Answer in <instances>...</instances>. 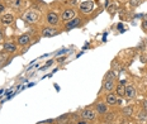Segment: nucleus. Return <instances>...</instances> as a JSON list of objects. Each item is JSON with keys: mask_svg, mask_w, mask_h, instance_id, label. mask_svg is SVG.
Here are the masks:
<instances>
[{"mask_svg": "<svg viewBox=\"0 0 147 124\" xmlns=\"http://www.w3.org/2000/svg\"><path fill=\"white\" fill-rule=\"evenodd\" d=\"M3 41H4V34H3V32L0 31V43H1Z\"/></svg>", "mask_w": 147, "mask_h": 124, "instance_id": "nucleus-24", "label": "nucleus"}, {"mask_svg": "<svg viewBox=\"0 0 147 124\" xmlns=\"http://www.w3.org/2000/svg\"><path fill=\"white\" fill-rule=\"evenodd\" d=\"M14 22V17L11 14H4L1 17V24L3 25H10Z\"/></svg>", "mask_w": 147, "mask_h": 124, "instance_id": "nucleus-12", "label": "nucleus"}, {"mask_svg": "<svg viewBox=\"0 0 147 124\" xmlns=\"http://www.w3.org/2000/svg\"><path fill=\"white\" fill-rule=\"evenodd\" d=\"M17 42H18V44H19V46H27V44H29V42H30L29 34H22V36H19Z\"/></svg>", "mask_w": 147, "mask_h": 124, "instance_id": "nucleus-9", "label": "nucleus"}, {"mask_svg": "<svg viewBox=\"0 0 147 124\" xmlns=\"http://www.w3.org/2000/svg\"><path fill=\"white\" fill-rule=\"evenodd\" d=\"M4 51L8 53H13L17 51V44L14 42H5L4 43Z\"/></svg>", "mask_w": 147, "mask_h": 124, "instance_id": "nucleus-10", "label": "nucleus"}, {"mask_svg": "<svg viewBox=\"0 0 147 124\" xmlns=\"http://www.w3.org/2000/svg\"><path fill=\"white\" fill-rule=\"evenodd\" d=\"M118 76V72L117 71H109V74L107 75V78H112V80H115Z\"/></svg>", "mask_w": 147, "mask_h": 124, "instance_id": "nucleus-18", "label": "nucleus"}, {"mask_svg": "<svg viewBox=\"0 0 147 124\" xmlns=\"http://www.w3.org/2000/svg\"><path fill=\"white\" fill-rule=\"evenodd\" d=\"M146 117H147V111H146V110L141 111V114H140V118H146Z\"/></svg>", "mask_w": 147, "mask_h": 124, "instance_id": "nucleus-22", "label": "nucleus"}, {"mask_svg": "<svg viewBox=\"0 0 147 124\" xmlns=\"http://www.w3.org/2000/svg\"><path fill=\"white\" fill-rule=\"evenodd\" d=\"M142 28H143V29H147V15H145V18H143V23H142Z\"/></svg>", "mask_w": 147, "mask_h": 124, "instance_id": "nucleus-19", "label": "nucleus"}, {"mask_svg": "<svg viewBox=\"0 0 147 124\" xmlns=\"http://www.w3.org/2000/svg\"><path fill=\"white\" fill-rule=\"evenodd\" d=\"M129 1H131V5H132V7H136V5L140 4V0H129Z\"/></svg>", "mask_w": 147, "mask_h": 124, "instance_id": "nucleus-20", "label": "nucleus"}, {"mask_svg": "<svg viewBox=\"0 0 147 124\" xmlns=\"http://www.w3.org/2000/svg\"><path fill=\"white\" fill-rule=\"evenodd\" d=\"M0 1H1V0H0Z\"/></svg>", "mask_w": 147, "mask_h": 124, "instance_id": "nucleus-28", "label": "nucleus"}, {"mask_svg": "<svg viewBox=\"0 0 147 124\" xmlns=\"http://www.w3.org/2000/svg\"><path fill=\"white\" fill-rule=\"evenodd\" d=\"M125 84H127V81H125V80H121V81H119V84L117 85V87H115V91H117L115 95H117V96H124Z\"/></svg>", "mask_w": 147, "mask_h": 124, "instance_id": "nucleus-7", "label": "nucleus"}, {"mask_svg": "<svg viewBox=\"0 0 147 124\" xmlns=\"http://www.w3.org/2000/svg\"><path fill=\"white\" fill-rule=\"evenodd\" d=\"M81 23V19L80 18H74V19H71L70 22L66 23V28L67 29H72V28H76V27H79Z\"/></svg>", "mask_w": 147, "mask_h": 124, "instance_id": "nucleus-11", "label": "nucleus"}, {"mask_svg": "<svg viewBox=\"0 0 147 124\" xmlns=\"http://www.w3.org/2000/svg\"><path fill=\"white\" fill-rule=\"evenodd\" d=\"M107 111H108V107H107V104H104V103H98L96 104V113L105 114Z\"/></svg>", "mask_w": 147, "mask_h": 124, "instance_id": "nucleus-15", "label": "nucleus"}, {"mask_svg": "<svg viewBox=\"0 0 147 124\" xmlns=\"http://www.w3.org/2000/svg\"><path fill=\"white\" fill-rule=\"evenodd\" d=\"M143 108H145V110L147 111V100L143 101Z\"/></svg>", "mask_w": 147, "mask_h": 124, "instance_id": "nucleus-25", "label": "nucleus"}, {"mask_svg": "<svg viewBox=\"0 0 147 124\" xmlns=\"http://www.w3.org/2000/svg\"><path fill=\"white\" fill-rule=\"evenodd\" d=\"M81 117L86 120H94L96 118V113L93 109H84V110L81 111Z\"/></svg>", "mask_w": 147, "mask_h": 124, "instance_id": "nucleus-4", "label": "nucleus"}, {"mask_svg": "<svg viewBox=\"0 0 147 124\" xmlns=\"http://www.w3.org/2000/svg\"><path fill=\"white\" fill-rule=\"evenodd\" d=\"M24 0H10V7L11 8H14V9H19V8H22L24 7Z\"/></svg>", "mask_w": 147, "mask_h": 124, "instance_id": "nucleus-16", "label": "nucleus"}, {"mask_svg": "<svg viewBox=\"0 0 147 124\" xmlns=\"http://www.w3.org/2000/svg\"><path fill=\"white\" fill-rule=\"evenodd\" d=\"M78 124H88V123L85 122V119H84V120H79V122H78Z\"/></svg>", "mask_w": 147, "mask_h": 124, "instance_id": "nucleus-26", "label": "nucleus"}, {"mask_svg": "<svg viewBox=\"0 0 147 124\" xmlns=\"http://www.w3.org/2000/svg\"><path fill=\"white\" fill-rule=\"evenodd\" d=\"M122 113H123V115H125V117L132 115V113H133V108H132V107H127V108H124L123 110H122Z\"/></svg>", "mask_w": 147, "mask_h": 124, "instance_id": "nucleus-17", "label": "nucleus"}, {"mask_svg": "<svg viewBox=\"0 0 147 124\" xmlns=\"http://www.w3.org/2000/svg\"><path fill=\"white\" fill-rule=\"evenodd\" d=\"M67 117H69V115H67V114H65V115H61L60 118H57V120H65Z\"/></svg>", "mask_w": 147, "mask_h": 124, "instance_id": "nucleus-23", "label": "nucleus"}, {"mask_svg": "<svg viewBox=\"0 0 147 124\" xmlns=\"http://www.w3.org/2000/svg\"><path fill=\"white\" fill-rule=\"evenodd\" d=\"M107 104L108 105H117L118 104V96L115 94H108L107 95Z\"/></svg>", "mask_w": 147, "mask_h": 124, "instance_id": "nucleus-14", "label": "nucleus"}, {"mask_svg": "<svg viewBox=\"0 0 147 124\" xmlns=\"http://www.w3.org/2000/svg\"><path fill=\"white\" fill-rule=\"evenodd\" d=\"M59 34L57 29H55L53 27H46V28L42 29V36L43 37H53V36Z\"/></svg>", "mask_w": 147, "mask_h": 124, "instance_id": "nucleus-6", "label": "nucleus"}, {"mask_svg": "<svg viewBox=\"0 0 147 124\" xmlns=\"http://www.w3.org/2000/svg\"><path fill=\"white\" fill-rule=\"evenodd\" d=\"M59 15H57L55 11H50V13L47 14V23L50 24V25H57L59 24Z\"/></svg>", "mask_w": 147, "mask_h": 124, "instance_id": "nucleus-5", "label": "nucleus"}, {"mask_svg": "<svg viewBox=\"0 0 147 124\" xmlns=\"http://www.w3.org/2000/svg\"><path fill=\"white\" fill-rule=\"evenodd\" d=\"M104 124H108V123H104Z\"/></svg>", "mask_w": 147, "mask_h": 124, "instance_id": "nucleus-27", "label": "nucleus"}, {"mask_svg": "<svg viewBox=\"0 0 147 124\" xmlns=\"http://www.w3.org/2000/svg\"><path fill=\"white\" fill-rule=\"evenodd\" d=\"M3 11H5V5L3 4V3H0V14H1Z\"/></svg>", "mask_w": 147, "mask_h": 124, "instance_id": "nucleus-21", "label": "nucleus"}, {"mask_svg": "<svg viewBox=\"0 0 147 124\" xmlns=\"http://www.w3.org/2000/svg\"><path fill=\"white\" fill-rule=\"evenodd\" d=\"M79 9H80L81 13L89 14L94 9V1L93 0H85V1H81L80 4H79Z\"/></svg>", "mask_w": 147, "mask_h": 124, "instance_id": "nucleus-1", "label": "nucleus"}, {"mask_svg": "<svg viewBox=\"0 0 147 124\" xmlns=\"http://www.w3.org/2000/svg\"><path fill=\"white\" fill-rule=\"evenodd\" d=\"M114 87H115L114 80H112V78H105V81H104V89H105L107 91H112V90H114Z\"/></svg>", "mask_w": 147, "mask_h": 124, "instance_id": "nucleus-13", "label": "nucleus"}, {"mask_svg": "<svg viewBox=\"0 0 147 124\" xmlns=\"http://www.w3.org/2000/svg\"><path fill=\"white\" fill-rule=\"evenodd\" d=\"M124 96H125L127 99H133L134 96H136V89H134V86H132V85L125 86Z\"/></svg>", "mask_w": 147, "mask_h": 124, "instance_id": "nucleus-8", "label": "nucleus"}, {"mask_svg": "<svg viewBox=\"0 0 147 124\" xmlns=\"http://www.w3.org/2000/svg\"><path fill=\"white\" fill-rule=\"evenodd\" d=\"M22 19L27 23H34V22H37V19H38V15H37L36 11L28 10L22 15Z\"/></svg>", "mask_w": 147, "mask_h": 124, "instance_id": "nucleus-3", "label": "nucleus"}, {"mask_svg": "<svg viewBox=\"0 0 147 124\" xmlns=\"http://www.w3.org/2000/svg\"><path fill=\"white\" fill-rule=\"evenodd\" d=\"M74 18H76V11L75 9H65V10L62 11V14H61V19L63 20V22H69V20L74 19Z\"/></svg>", "mask_w": 147, "mask_h": 124, "instance_id": "nucleus-2", "label": "nucleus"}]
</instances>
